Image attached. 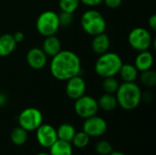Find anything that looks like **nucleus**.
<instances>
[{
	"mask_svg": "<svg viewBox=\"0 0 156 155\" xmlns=\"http://www.w3.org/2000/svg\"><path fill=\"white\" fill-rule=\"evenodd\" d=\"M49 71L56 79L67 81L72 77L80 75V58L71 50L61 49L57 55L52 57L49 64Z\"/></svg>",
	"mask_w": 156,
	"mask_h": 155,
	"instance_id": "1",
	"label": "nucleus"
},
{
	"mask_svg": "<svg viewBox=\"0 0 156 155\" xmlns=\"http://www.w3.org/2000/svg\"><path fill=\"white\" fill-rule=\"evenodd\" d=\"M142 90L135 82H122L120 84L115 96L118 105L125 111L136 109L142 101Z\"/></svg>",
	"mask_w": 156,
	"mask_h": 155,
	"instance_id": "2",
	"label": "nucleus"
},
{
	"mask_svg": "<svg viewBox=\"0 0 156 155\" xmlns=\"http://www.w3.org/2000/svg\"><path fill=\"white\" fill-rule=\"evenodd\" d=\"M122 64V59L119 54L116 52L107 51L99 55L94 65V70L95 73L102 79L107 77H115L119 74Z\"/></svg>",
	"mask_w": 156,
	"mask_h": 155,
	"instance_id": "3",
	"label": "nucleus"
},
{
	"mask_svg": "<svg viewBox=\"0 0 156 155\" xmlns=\"http://www.w3.org/2000/svg\"><path fill=\"white\" fill-rule=\"evenodd\" d=\"M80 25L84 32L90 36H96L106 30L107 23L104 16L96 9L86 10L80 17Z\"/></svg>",
	"mask_w": 156,
	"mask_h": 155,
	"instance_id": "4",
	"label": "nucleus"
},
{
	"mask_svg": "<svg viewBox=\"0 0 156 155\" xmlns=\"http://www.w3.org/2000/svg\"><path fill=\"white\" fill-rule=\"evenodd\" d=\"M59 26L58 15L55 11L46 10L42 12L36 21V29L43 37H49L56 35Z\"/></svg>",
	"mask_w": 156,
	"mask_h": 155,
	"instance_id": "5",
	"label": "nucleus"
},
{
	"mask_svg": "<svg viewBox=\"0 0 156 155\" xmlns=\"http://www.w3.org/2000/svg\"><path fill=\"white\" fill-rule=\"evenodd\" d=\"M128 42L131 48L138 52H141L149 50L154 43V40L152 34L148 29L138 26L130 31L128 35Z\"/></svg>",
	"mask_w": 156,
	"mask_h": 155,
	"instance_id": "6",
	"label": "nucleus"
},
{
	"mask_svg": "<svg viewBox=\"0 0 156 155\" xmlns=\"http://www.w3.org/2000/svg\"><path fill=\"white\" fill-rule=\"evenodd\" d=\"M18 124L27 132L36 131L43 123V115L41 111L34 107L24 109L18 115Z\"/></svg>",
	"mask_w": 156,
	"mask_h": 155,
	"instance_id": "7",
	"label": "nucleus"
},
{
	"mask_svg": "<svg viewBox=\"0 0 156 155\" xmlns=\"http://www.w3.org/2000/svg\"><path fill=\"white\" fill-rule=\"evenodd\" d=\"M74 110L79 117L85 120L87 118L96 115L100 109L98 106L97 100H95L91 96L84 94L83 96L75 100Z\"/></svg>",
	"mask_w": 156,
	"mask_h": 155,
	"instance_id": "8",
	"label": "nucleus"
},
{
	"mask_svg": "<svg viewBox=\"0 0 156 155\" xmlns=\"http://www.w3.org/2000/svg\"><path fill=\"white\" fill-rule=\"evenodd\" d=\"M108 125L106 121L97 115L85 119L83 122V132L90 137H99L103 135L107 131Z\"/></svg>",
	"mask_w": 156,
	"mask_h": 155,
	"instance_id": "9",
	"label": "nucleus"
},
{
	"mask_svg": "<svg viewBox=\"0 0 156 155\" xmlns=\"http://www.w3.org/2000/svg\"><path fill=\"white\" fill-rule=\"evenodd\" d=\"M36 138L39 145L44 148H50V146L58 140L57 129L50 124L42 123L36 130Z\"/></svg>",
	"mask_w": 156,
	"mask_h": 155,
	"instance_id": "10",
	"label": "nucleus"
},
{
	"mask_svg": "<svg viewBox=\"0 0 156 155\" xmlns=\"http://www.w3.org/2000/svg\"><path fill=\"white\" fill-rule=\"evenodd\" d=\"M86 88L87 86L84 79L80 75H78L67 80L65 91L69 99L75 100L85 94Z\"/></svg>",
	"mask_w": 156,
	"mask_h": 155,
	"instance_id": "11",
	"label": "nucleus"
},
{
	"mask_svg": "<svg viewBox=\"0 0 156 155\" xmlns=\"http://www.w3.org/2000/svg\"><path fill=\"white\" fill-rule=\"evenodd\" d=\"M26 59L27 65L36 70L44 69L48 63V56L40 48H30L27 53Z\"/></svg>",
	"mask_w": 156,
	"mask_h": 155,
	"instance_id": "12",
	"label": "nucleus"
},
{
	"mask_svg": "<svg viewBox=\"0 0 156 155\" xmlns=\"http://www.w3.org/2000/svg\"><path fill=\"white\" fill-rule=\"evenodd\" d=\"M110 46H111V39L110 37L105 32L93 36L91 41V48L95 54L101 55L109 51Z\"/></svg>",
	"mask_w": 156,
	"mask_h": 155,
	"instance_id": "13",
	"label": "nucleus"
},
{
	"mask_svg": "<svg viewBox=\"0 0 156 155\" xmlns=\"http://www.w3.org/2000/svg\"><path fill=\"white\" fill-rule=\"evenodd\" d=\"M154 58L153 54L149 50L141 51L135 58L134 66L139 72H143L148 69H151L154 66Z\"/></svg>",
	"mask_w": 156,
	"mask_h": 155,
	"instance_id": "14",
	"label": "nucleus"
},
{
	"mask_svg": "<svg viewBox=\"0 0 156 155\" xmlns=\"http://www.w3.org/2000/svg\"><path fill=\"white\" fill-rule=\"evenodd\" d=\"M42 50L48 57L52 58L61 50V41L56 35L46 37L42 44Z\"/></svg>",
	"mask_w": 156,
	"mask_h": 155,
	"instance_id": "15",
	"label": "nucleus"
},
{
	"mask_svg": "<svg viewBox=\"0 0 156 155\" xmlns=\"http://www.w3.org/2000/svg\"><path fill=\"white\" fill-rule=\"evenodd\" d=\"M17 43L15 41L13 34H3L0 36V57H7L11 55L16 48Z\"/></svg>",
	"mask_w": 156,
	"mask_h": 155,
	"instance_id": "16",
	"label": "nucleus"
},
{
	"mask_svg": "<svg viewBox=\"0 0 156 155\" xmlns=\"http://www.w3.org/2000/svg\"><path fill=\"white\" fill-rule=\"evenodd\" d=\"M99 109L104 111H112L118 106L117 99L115 94L103 93L97 100Z\"/></svg>",
	"mask_w": 156,
	"mask_h": 155,
	"instance_id": "17",
	"label": "nucleus"
},
{
	"mask_svg": "<svg viewBox=\"0 0 156 155\" xmlns=\"http://www.w3.org/2000/svg\"><path fill=\"white\" fill-rule=\"evenodd\" d=\"M119 74L123 82H134L139 76V71L133 64H122Z\"/></svg>",
	"mask_w": 156,
	"mask_h": 155,
	"instance_id": "18",
	"label": "nucleus"
},
{
	"mask_svg": "<svg viewBox=\"0 0 156 155\" xmlns=\"http://www.w3.org/2000/svg\"><path fill=\"white\" fill-rule=\"evenodd\" d=\"M50 155H72V145L69 142L57 140L49 148Z\"/></svg>",
	"mask_w": 156,
	"mask_h": 155,
	"instance_id": "19",
	"label": "nucleus"
},
{
	"mask_svg": "<svg viewBox=\"0 0 156 155\" xmlns=\"http://www.w3.org/2000/svg\"><path fill=\"white\" fill-rule=\"evenodd\" d=\"M76 132H76L75 127L70 123H62L57 129L58 139L61 141L69 142V143L72 141Z\"/></svg>",
	"mask_w": 156,
	"mask_h": 155,
	"instance_id": "20",
	"label": "nucleus"
},
{
	"mask_svg": "<svg viewBox=\"0 0 156 155\" xmlns=\"http://www.w3.org/2000/svg\"><path fill=\"white\" fill-rule=\"evenodd\" d=\"M10 139L15 145L22 146L27 141V132L20 126L16 127L10 133Z\"/></svg>",
	"mask_w": 156,
	"mask_h": 155,
	"instance_id": "21",
	"label": "nucleus"
},
{
	"mask_svg": "<svg viewBox=\"0 0 156 155\" xmlns=\"http://www.w3.org/2000/svg\"><path fill=\"white\" fill-rule=\"evenodd\" d=\"M119 86H120V82L115 77L103 78L101 87H102V90H103L104 93L115 94L118 88H119Z\"/></svg>",
	"mask_w": 156,
	"mask_h": 155,
	"instance_id": "22",
	"label": "nucleus"
},
{
	"mask_svg": "<svg viewBox=\"0 0 156 155\" xmlns=\"http://www.w3.org/2000/svg\"><path fill=\"white\" fill-rule=\"evenodd\" d=\"M141 76H140V81L141 83L146 87V88H154L156 85V72L154 70L148 69L145 71L141 72Z\"/></svg>",
	"mask_w": 156,
	"mask_h": 155,
	"instance_id": "23",
	"label": "nucleus"
},
{
	"mask_svg": "<svg viewBox=\"0 0 156 155\" xmlns=\"http://www.w3.org/2000/svg\"><path fill=\"white\" fill-rule=\"evenodd\" d=\"M90 137L83 131L76 132L73 139H72V143L74 146H76L77 148H85L89 143H90Z\"/></svg>",
	"mask_w": 156,
	"mask_h": 155,
	"instance_id": "24",
	"label": "nucleus"
},
{
	"mask_svg": "<svg viewBox=\"0 0 156 155\" xmlns=\"http://www.w3.org/2000/svg\"><path fill=\"white\" fill-rule=\"evenodd\" d=\"M80 4V0H58V6L61 11L74 13L77 11Z\"/></svg>",
	"mask_w": 156,
	"mask_h": 155,
	"instance_id": "25",
	"label": "nucleus"
},
{
	"mask_svg": "<svg viewBox=\"0 0 156 155\" xmlns=\"http://www.w3.org/2000/svg\"><path fill=\"white\" fill-rule=\"evenodd\" d=\"M95 151L100 155H109L112 151V145L107 141H100L95 145Z\"/></svg>",
	"mask_w": 156,
	"mask_h": 155,
	"instance_id": "26",
	"label": "nucleus"
},
{
	"mask_svg": "<svg viewBox=\"0 0 156 155\" xmlns=\"http://www.w3.org/2000/svg\"><path fill=\"white\" fill-rule=\"evenodd\" d=\"M58 15V21H59V26L63 27H67L70 26L73 23L74 16L72 13H68V12H63L61 11Z\"/></svg>",
	"mask_w": 156,
	"mask_h": 155,
	"instance_id": "27",
	"label": "nucleus"
},
{
	"mask_svg": "<svg viewBox=\"0 0 156 155\" xmlns=\"http://www.w3.org/2000/svg\"><path fill=\"white\" fill-rule=\"evenodd\" d=\"M103 3L105 4V5L108 8L117 9V8H119L122 5V0H103Z\"/></svg>",
	"mask_w": 156,
	"mask_h": 155,
	"instance_id": "28",
	"label": "nucleus"
},
{
	"mask_svg": "<svg viewBox=\"0 0 156 155\" xmlns=\"http://www.w3.org/2000/svg\"><path fill=\"white\" fill-rule=\"evenodd\" d=\"M80 1L83 5L90 6V7H94V6L101 5V3H103V0H80Z\"/></svg>",
	"mask_w": 156,
	"mask_h": 155,
	"instance_id": "29",
	"label": "nucleus"
},
{
	"mask_svg": "<svg viewBox=\"0 0 156 155\" xmlns=\"http://www.w3.org/2000/svg\"><path fill=\"white\" fill-rule=\"evenodd\" d=\"M13 37H14V39L15 41L18 44V43H21L24 39H25V34L22 32V31H17L16 33L13 34Z\"/></svg>",
	"mask_w": 156,
	"mask_h": 155,
	"instance_id": "30",
	"label": "nucleus"
},
{
	"mask_svg": "<svg viewBox=\"0 0 156 155\" xmlns=\"http://www.w3.org/2000/svg\"><path fill=\"white\" fill-rule=\"evenodd\" d=\"M148 25H149V27L153 30V31H155L156 30V15L155 14H153L149 19H148Z\"/></svg>",
	"mask_w": 156,
	"mask_h": 155,
	"instance_id": "31",
	"label": "nucleus"
},
{
	"mask_svg": "<svg viewBox=\"0 0 156 155\" xmlns=\"http://www.w3.org/2000/svg\"><path fill=\"white\" fill-rule=\"evenodd\" d=\"M5 103H6V96L4 93L0 92V107L4 106Z\"/></svg>",
	"mask_w": 156,
	"mask_h": 155,
	"instance_id": "32",
	"label": "nucleus"
},
{
	"mask_svg": "<svg viewBox=\"0 0 156 155\" xmlns=\"http://www.w3.org/2000/svg\"><path fill=\"white\" fill-rule=\"evenodd\" d=\"M109 155H126L124 154L123 153H122V152H116V151H112L111 153Z\"/></svg>",
	"mask_w": 156,
	"mask_h": 155,
	"instance_id": "33",
	"label": "nucleus"
},
{
	"mask_svg": "<svg viewBox=\"0 0 156 155\" xmlns=\"http://www.w3.org/2000/svg\"><path fill=\"white\" fill-rule=\"evenodd\" d=\"M36 155H50L49 153H37Z\"/></svg>",
	"mask_w": 156,
	"mask_h": 155,
	"instance_id": "34",
	"label": "nucleus"
}]
</instances>
